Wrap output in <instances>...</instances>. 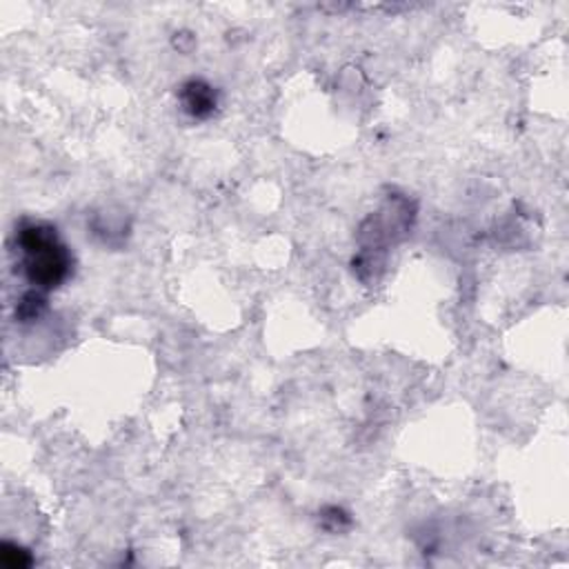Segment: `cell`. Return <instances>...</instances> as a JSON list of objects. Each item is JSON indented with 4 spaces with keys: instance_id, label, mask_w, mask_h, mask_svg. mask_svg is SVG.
I'll return each mask as SVG.
<instances>
[{
    "instance_id": "7a4b0ae2",
    "label": "cell",
    "mask_w": 569,
    "mask_h": 569,
    "mask_svg": "<svg viewBox=\"0 0 569 569\" xmlns=\"http://www.w3.org/2000/svg\"><path fill=\"white\" fill-rule=\"evenodd\" d=\"M182 107L193 118H207L216 109V93L213 89L202 80H189L182 84L180 91Z\"/></svg>"
},
{
    "instance_id": "6da1fadb",
    "label": "cell",
    "mask_w": 569,
    "mask_h": 569,
    "mask_svg": "<svg viewBox=\"0 0 569 569\" xmlns=\"http://www.w3.org/2000/svg\"><path fill=\"white\" fill-rule=\"evenodd\" d=\"M16 247L22 256V273L38 291L56 289L71 271V253L49 222H22L16 231Z\"/></svg>"
}]
</instances>
